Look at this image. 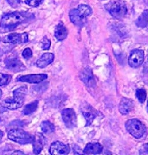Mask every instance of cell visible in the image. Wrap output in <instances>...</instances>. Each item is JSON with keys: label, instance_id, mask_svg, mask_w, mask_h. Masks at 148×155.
Listing matches in <instances>:
<instances>
[{"label": "cell", "instance_id": "8fae6325", "mask_svg": "<svg viewBox=\"0 0 148 155\" xmlns=\"http://www.w3.org/2000/svg\"><path fill=\"white\" fill-rule=\"evenodd\" d=\"M80 78L81 80H82V81L88 87H92V86L95 85V80L93 78V71L91 70V68H89V67L84 68L81 71Z\"/></svg>", "mask_w": 148, "mask_h": 155}, {"label": "cell", "instance_id": "6da1fadb", "mask_svg": "<svg viewBox=\"0 0 148 155\" xmlns=\"http://www.w3.org/2000/svg\"><path fill=\"white\" fill-rule=\"evenodd\" d=\"M34 18V15L27 12H13L6 13L2 18L0 29L3 31H11L15 29L21 24L26 23Z\"/></svg>", "mask_w": 148, "mask_h": 155}, {"label": "cell", "instance_id": "5b68a950", "mask_svg": "<svg viewBox=\"0 0 148 155\" xmlns=\"http://www.w3.org/2000/svg\"><path fill=\"white\" fill-rule=\"evenodd\" d=\"M81 111L86 120V126L88 127L93 123V120L97 117L98 111L93 108L88 103L85 102L84 104L81 105Z\"/></svg>", "mask_w": 148, "mask_h": 155}, {"label": "cell", "instance_id": "e575fe53", "mask_svg": "<svg viewBox=\"0 0 148 155\" xmlns=\"http://www.w3.org/2000/svg\"><path fill=\"white\" fill-rule=\"evenodd\" d=\"M147 112H148V100H147Z\"/></svg>", "mask_w": 148, "mask_h": 155}, {"label": "cell", "instance_id": "7402d4cb", "mask_svg": "<svg viewBox=\"0 0 148 155\" xmlns=\"http://www.w3.org/2000/svg\"><path fill=\"white\" fill-rule=\"evenodd\" d=\"M40 127H41L42 132L45 134L52 133L55 130V126L49 121H42L40 124Z\"/></svg>", "mask_w": 148, "mask_h": 155}, {"label": "cell", "instance_id": "1f68e13d", "mask_svg": "<svg viewBox=\"0 0 148 155\" xmlns=\"http://www.w3.org/2000/svg\"><path fill=\"white\" fill-rule=\"evenodd\" d=\"M13 154H24V152H22V151H15V152H13Z\"/></svg>", "mask_w": 148, "mask_h": 155}, {"label": "cell", "instance_id": "277c9868", "mask_svg": "<svg viewBox=\"0 0 148 155\" xmlns=\"http://www.w3.org/2000/svg\"><path fill=\"white\" fill-rule=\"evenodd\" d=\"M126 128L127 131L137 139L142 138L146 133L145 126L140 120L136 119L127 121Z\"/></svg>", "mask_w": 148, "mask_h": 155}, {"label": "cell", "instance_id": "5bb4252c", "mask_svg": "<svg viewBox=\"0 0 148 155\" xmlns=\"http://www.w3.org/2000/svg\"><path fill=\"white\" fill-rule=\"evenodd\" d=\"M45 143V138L42 133H37L33 141V152L35 154H40Z\"/></svg>", "mask_w": 148, "mask_h": 155}, {"label": "cell", "instance_id": "cb8c5ba5", "mask_svg": "<svg viewBox=\"0 0 148 155\" xmlns=\"http://www.w3.org/2000/svg\"><path fill=\"white\" fill-rule=\"evenodd\" d=\"M136 97H137V98L140 101V103H144V101L146 100V98H147V92H146L144 89H137V91H136Z\"/></svg>", "mask_w": 148, "mask_h": 155}, {"label": "cell", "instance_id": "d4e9b609", "mask_svg": "<svg viewBox=\"0 0 148 155\" xmlns=\"http://www.w3.org/2000/svg\"><path fill=\"white\" fill-rule=\"evenodd\" d=\"M12 76L8 74L0 73V86L8 85L11 81Z\"/></svg>", "mask_w": 148, "mask_h": 155}, {"label": "cell", "instance_id": "4dcf8cb0", "mask_svg": "<svg viewBox=\"0 0 148 155\" xmlns=\"http://www.w3.org/2000/svg\"><path fill=\"white\" fill-rule=\"evenodd\" d=\"M142 151L144 154H148V143L144 144L143 148H142Z\"/></svg>", "mask_w": 148, "mask_h": 155}, {"label": "cell", "instance_id": "836d02e7", "mask_svg": "<svg viewBox=\"0 0 148 155\" xmlns=\"http://www.w3.org/2000/svg\"><path fill=\"white\" fill-rule=\"evenodd\" d=\"M2 91L1 89H0V99H1L2 97Z\"/></svg>", "mask_w": 148, "mask_h": 155}, {"label": "cell", "instance_id": "ba28073f", "mask_svg": "<svg viewBox=\"0 0 148 155\" xmlns=\"http://www.w3.org/2000/svg\"><path fill=\"white\" fill-rule=\"evenodd\" d=\"M49 152L53 155H66L70 152V148L66 144L56 141L51 144Z\"/></svg>", "mask_w": 148, "mask_h": 155}, {"label": "cell", "instance_id": "8992f818", "mask_svg": "<svg viewBox=\"0 0 148 155\" xmlns=\"http://www.w3.org/2000/svg\"><path fill=\"white\" fill-rule=\"evenodd\" d=\"M61 116L63 123L68 128H74L77 126V116L73 109H63Z\"/></svg>", "mask_w": 148, "mask_h": 155}, {"label": "cell", "instance_id": "4fadbf2b", "mask_svg": "<svg viewBox=\"0 0 148 155\" xmlns=\"http://www.w3.org/2000/svg\"><path fill=\"white\" fill-rule=\"evenodd\" d=\"M24 102V101H21L14 97H9L3 100L1 105L3 108L9 109V110H16L22 106Z\"/></svg>", "mask_w": 148, "mask_h": 155}, {"label": "cell", "instance_id": "7c38bea8", "mask_svg": "<svg viewBox=\"0 0 148 155\" xmlns=\"http://www.w3.org/2000/svg\"><path fill=\"white\" fill-rule=\"evenodd\" d=\"M69 18L71 21L76 26H82L86 23V17L81 14L77 9H73L69 12Z\"/></svg>", "mask_w": 148, "mask_h": 155}, {"label": "cell", "instance_id": "d590c367", "mask_svg": "<svg viewBox=\"0 0 148 155\" xmlns=\"http://www.w3.org/2000/svg\"><path fill=\"white\" fill-rule=\"evenodd\" d=\"M0 41H1V38H0Z\"/></svg>", "mask_w": 148, "mask_h": 155}, {"label": "cell", "instance_id": "ffe728a7", "mask_svg": "<svg viewBox=\"0 0 148 155\" xmlns=\"http://www.w3.org/2000/svg\"><path fill=\"white\" fill-rule=\"evenodd\" d=\"M27 91V87L26 86H21V87L15 89L13 91V97L18 100H21V101H24V98H25Z\"/></svg>", "mask_w": 148, "mask_h": 155}, {"label": "cell", "instance_id": "9c48e42d", "mask_svg": "<svg viewBox=\"0 0 148 155\" xmlns=\"http://www.w3.org/2000/svg\"><path fill=\"white\" fill-rule=\"evenodd\" d=\"M47 75L46 74H29L26 75H20L17 78L18 81L27 82L29 84H38L46 80Z\"/></svg>", "mask_w": 148, "mask_h": 155}, {"label": "cell", "instance_id": "44dd1931", "mask_svg": "<svg viewBox=\"0 0 148 155\" xmlns=\"http://www.w3.org/2000/svg\"><path fill=\"white\" fill-rule=\"evenodd\" d=\"M38 100H35V101L32 102V103L28 104L24 107V110H23V114L24 115H29V114L34 113L35 110L37 109L38 107Z\"/></svg>", "mask_w": 148, "mask_h": 155}, {"label": "cell", "instance_id": "f1b7e54d", "mask_svg": "<svg viewBox=\"0 0 148 155\" xmlns=\"http://www.w3.org/2000/svg\"><path fill=\"white\" fill-rule=\"evenodd\" d=\"M139 22L140 24H144L143 26L147 25V24H148V13H144L142 14L139 18Z\"/></svg>", "mask_w": 148, "mask_h": 155}, {"label": "cell", "instance_id": "d6a6232c", "mask_svg": "<svg viewBox=\"0 0 148 155\" xmlns=\"http://www.w3.org/2000/svg\"><path fill=\"white\" fill-rule=\"evenodd\" d=\"M3 135H4V133H3V132L2 131V130H0V142L2 141V139Z\"/></svg>", "mask_w": 148, "mask_h": 155}, {"label": "cell", "instance_id": "484cf974", "mask_svg": "<svg viewBox=\"0 0 148 155\" xmlns=\"http://www.w3.org/2000/svg\"><path fill=\"white\" fill-rule=\"evenodd\" d=\"M41 45H42V48L43 49V50L47 51V50H49V48H50V45H51V42H50V40H49V39L47 38L46 36H45V37H44L43 40H42Z\"/></svg>", "mask_w": 148, "mask_h": 155}, {"label": "cell", "instance_id": "3957f363", "mask_svg": "<svg viewBox=\"0 0 148 155\" xmlns=\"http://www.w3.org/2000/svg\"><path fill=\"white\" fill-rule=\"evenodd\" d=\"M8 138L20 144H27L33 143L34 135L21 129H13L8 132Z\"/></svg>", "mask_w": 148, "mask_h": 155}, {"label": "cell", "instance_id": "7a4b0ae2", "mask_svg": "<svg viewBox=\"0 0 148 155\" xmlns=\"http://www.w3.org/2000/svg\"><path fill=\"white\" fill-rule=\"evenodd\" d=\"M106 8L114 18L121 19L124 18L128 13V8L126 3L122 0H115L107 4Z\"/></svg>", "mask_w": 148, "mask_h": 155}, {"label": "cell", "instance_id": "f546056e", "mask_svg": "<svg viewBox=\"0 0 148 155\" xmlns=\"http://www.w3.org/2000/svg\"><path fill=\"white\" fill-rule=\"evenodd\" d=\"M9 5L14 8H16L19 6L21 3V0H7Z\"/></svg>", "mask_w": 148, "mask_h": 155}, {"label": "cell", "instance_id": "83f0119b", "mask_svg": "<svg viewBox=\"0 0 148 155\" xmlns=\"http://www.w3.org/2000/svg\"><path fill=\"white\" fill-rule=\"evenodd\" d=\"M22 56L24 59H28L32 56V51L29 48H26L24 49L22 52Z\"/></svg>", "mask_w": 148, "mask_h": 155}, {"label": "cell", "instance_id": "30bf717a", "mask_svg": "<svg viewBox=\"0 0 148 155\" xmlns=\"http://www.w3.org/2000/svg\"><path fill=\"white\" fill-rule=\"evenodd\" d=\"M7 69L14 73H18L26 69L25 66L18 58H9L5 60Z\"/></svg>", "mask_w": 148, "mask_h": 155}, {"label": "cell", "instance_id": "2e32d148", "mask_svg": "<svg viewBox=\"0 0 148 155\" xmlns=\"http://www.w3.org/2000/svg\"><path fill=\"white\" fill-rule=\"evenodd\" d=\"M134 108V102L128 98H122L120 102L119 110L123 115L129 114Z\"/></svg>", "mask_w": 148, "mask_h": 155}, {"label": "cell", "instance_id": "d6986e66", "mask_svg": "<svg viewBox=\"0 0 148 155\" xmlns=\"http://www.w3.org/2000/svg\"><path fill=\"white\" fill-rule=\"evenodd\" d=\"M2 41L5 43H12V44L22 43V34L13 33V34L8 35L3 38Z\"/></svg>", "mask_w": 148, "mask_h": 155}, {"label": "cell", "instance_id": "ac0fdd59", "mask_svg": "<svg viewBox=\"0 0 148 155\" xmlns=\"http://www.w3.org/2000/svg\"><path fill=\"white\" fill-rule=\"evenodd\" d=\"M68 31L62 23L60 22L56 27L55 29V37L59 41H62L67 38Z\"/></svg>", "mask_w": 148, "mask_h": 155}, {"label": "cell", "instance_id": "4316f807", "mask_svg": "<svg viewBox=\"0 0 148 155\" xmlns=\"http://www.w3.org/2000/svg\"><path fill=\"white\" fill-rule=\"evenodd\" d=\"M44 0H26L25 3L32 8H37L43 2Z\"/></svg>", "mask_w": 148, "mask_h": 155}, {"label": "cell", "instance_id": "52a82bcc", "mask_svg": "<svg viewBox=\"0 0 148 155\" xmlns=\"http://www.w3.org/2000/svg\"><path fill=\"white\" fill-rule=\"evenodd\" d=\"M144 51L140 49L132 51L128 57V64L132 68H137L142 64L144 61Z\"/></svg>", "mask_w": 148, "mask_h": 155}, {"label": "cell", "instance_id": "9a60e30c", "mask_svg": "<svg viewBox=\"0 0 148 155\" xmlns=\"http://www.w3.org/2000/svg\"><path fill=\"white\" fill-rule=\"evenodd\" d=\"M103 151V147L98 143H89L83 150L84 154H99Z\"/></svg>", "mask_w": 148, "mask_h": 155}, {"label": "cell", "instance_id": "603a6c76", "mask_svg": "<svg viewBox=\"0 0 148 155\" xmlns=\"http://www.w3.org/2000/svg\"><path fill=\"white\" fill-rule=\"evenodd\" d=\"M77 9L79 10V12L81 14H82L85 17L89 16L93 13L92 9H91V7L87 5H80Z\"/></svg>", "mask_w": 148, "mask_h": 155}, {"label": "cell", "instance_id": "e0dca14e", "mask_svg": "<svg viewBox=\"0 0 148 155\" xmlns=\"http://www.w3.org/2000/svg\"><path fill=\"white\" fill-rule=\"evenodd\" d=\"M54 60V55L51 53H45L37 61V66L40 68H44L50 64Z\"/></svg>", "mask_w": 148, "mask_h": 155}]
</instances>
